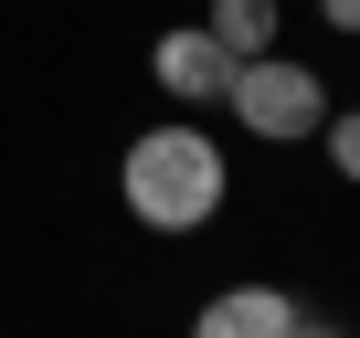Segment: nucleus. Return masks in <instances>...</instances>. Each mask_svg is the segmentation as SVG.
<instances>
[{"label":"nucleus","mask_w":360,"mask_h":338,"mask_svg":"<svg viewBox=\"0 0 360 338\" xmlns=\"http://www.w3.org/2000/svg\"><path fill=\"white\" fill-rule=\"evenodd\" d=\"M117 201H127L138 233L191 243V233H212L223 201H233V158H223V137H212L202 116H159V127H138L127 158H117Z\"/></svg>","instance_id":"nucleus-1"},{"label":"nucleus","mask_w":360,"mask_h":338,"mask_svg":"<svg viewBox=\"0 0 360 338\" xmlns=\"http://www.w3.org/2000/svg\"><path fill=\"white\" fill-rule=\"evenodd\" d=\"M223 116H233L244 137H265V148H297V137H318V116H328V74H318V64H297V53L276 43V53L233 64Z\"/></svg>","instance_id":"nucleus-2"},{"label":"nucleus","mask_w":360,"mask_h":338,"mask_svg":"<svg viewBox=\"0 0 360 338\" xmlns=\"http://www.w3.org/2000/svg\"><path fill=\"white\" fill-rule=\"evenodd\" d=\"M148 85H159L180 116H202V106H223V85H233V53H223L202 22H180V32H159V43H148Z\"/></svg>","instance_id":"nucleus-3"},{"label":"nucleus","mask_w":360,"mask_h":338,"mask_svg":"<svg viewBox=\"0 0 360 338\" xmlns=\"http://www.w3.org/2000/svg\"><path fill=\"white\" fill-rule=\"evenodd\" d=\"M297 296L286 285H223V296H202L191 306V338H297Z\"/></svg>","instance_id":"nucleus-4"},{"label":"nucleus","mask_w":360,"mask_h":338,"mask_svg":"<svg viewBox=\"0 0 360 338\" xmlns=\"http://www.w3.org/2000/svg\"><path fill=\"white\" fill-rule=\"evenodd\" d=\"M202 32H212L233 64H255V53H276V32H286V0H212Z\"/></svg>","instance_id":"nucleus-5"},{"label":"nucleus","mask_w":360,"mask_h":338,"mask_svg":"<svg viewBox=\"0 0 360 338\" xmlns=\"http://www.w3.org/2000/svg\"><path fill=\"white\" fill-rule=\"evenodd\" d=\"M318 148H328V169H339V180L360 191V106H328V116H318Z\"/></svg>","instance_id":"nucleus-6"},{"label":"nucleus","mask_w":360,"mask_h":338,"mask_svg":"<svg viewBox=\"0 0 360 338\" xmlns=\"http://www.w3.org/2000/svg\"><path fill=\"white\" fill-rule=\"evenodd\" d=\"M318 22H328V32H349V43H360V0H318Z\"/></svg>","instance_id":"nucleus-7"},{"label":"nucleus","mask_w":360,"mask_h":338,"mask_svg":"<svg viewBox=\"0 0 360 338\" xmlns=\"http://www.w3.org/2000/svg\"><path fill=\"white\" fill-rule=\"evenodd\" d=\"M297 338H360V327H318V317H297Z\"/></svg>","instance_id":"nucleus-8"}]
</instances>
